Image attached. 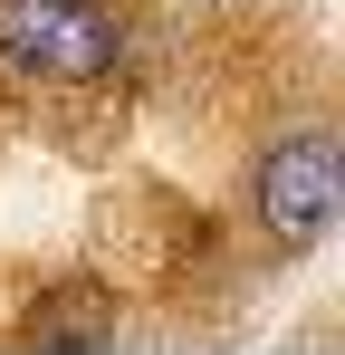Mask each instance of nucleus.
<instances>
[{"label": "nucleus", "mask_w": 345, "mask_h": 355, "mask_svg": "<svg viewBox=\"0 0 345 355\" xmlns=\"http://www.w3.org/2000/svg\"><path fill=\"white\" fill-rule=\"evenodd\" d=\"M0 58L19 77H57V87H87L125 67V19L87 10V0H0Z\"/></svg>", "instance_id": "obj_1"}, {"label": "nucleus", "mask_w": 345, "mask_h": 355, "mask_svg": "<svg viewBox=\"0 0 345 355\" xmlns=\"http://www.w3.org/2000/svg\"><path fill=\"white\" fill-rule=\"evenodd\" d=\"M29 346H57V355H87V346H115V297L87 288V279H67L29 307Z\"/></svg>", "instance_id": "obj_3"}, {"label": "nucleus", "mask_w": 345, "mask_h": 355, "mask_svg": "<svg viewBox=\"0 0 345 355\" xmlns=\"http://www.w3.org/2000/svg\"><path fill=\"white\" fill-rule=\"evenodd\" d=\"M336 202H345V144L326 135V125H307V135L269 144L249 211H259V231L278 240V250H307V240H326Z\"/></svg>", "instance_id": "obj_2"}]
</instances>
